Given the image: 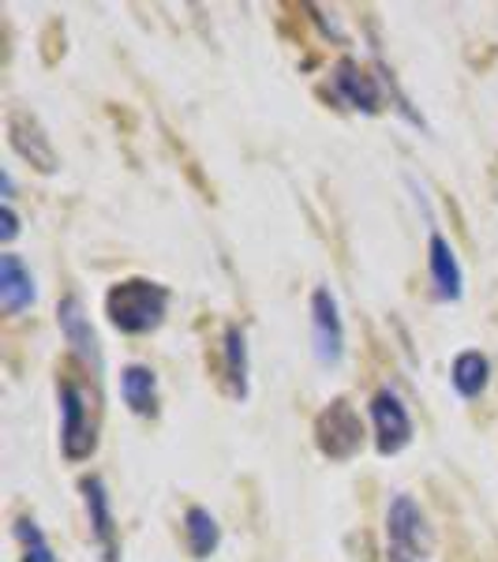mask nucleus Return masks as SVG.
<instances>
[{
    "mask_svg": "<svg viewBox=\"0 0 498 562\" xmlns=\"http://www.w3.org/2000/svg\"><path fill=\"white\" fill-rule=\"evenodd\" d=\"M169 304H173L169 285L150 278H124L116 285H109L105 293L109 323H113V330L128 334V338H143V334L158 330L169 315Z\"/></svg>",
    "mask_w": 498,
    "mask_h": 562,
    "instance_id": "obj_1",
    "label": "nucleus"
},
{
    "mask_svg": "<svg viewBox=\"0 0 498 562\" xmlns=\"http://www.w3.org/2000/svg\"><path fill=\"white\" fill-rule=\"evenodd\" d=\"M386 543H391V559H412L428 562L434 551V529L428 521V510L409 495L397 492L386 506Z\"/></svg>",
    "mask_w": 498,
    "mask_h": 562,
    "instance_id": "obj_2",
    "label": "nucleus"
},
{
    "mask_svg": "<svg viewBox=\"0 0 498 562\" xmlns=\"http://www.w3.org/2000/svg\"><path fill=\"white\" fill-rule=\"evenodd\" d=\"M60 402V454L68 461H87L98 450V428L94 409H90V394L83 383L65 379L57 390Z\"/></svg>",
    "mask_w": 498,
    "mask_h": 562,
    "instance_id": "obj_3",
    "label": "nucleus"
},
{
    "mask_svg": "<svg viewBox=\"0 0 498 562\" xmlns=\"http://www.w3.org/2000/svg\"><path fill=\"white\" fill-rule=\"evenodd\" d=\"M315 447L330 461H352L364 447V420L349 397H333L326 409L315 416Z\"/></svg>",
    "mask_w": 498,
    "mask_h": 562,
    "instance_id": "obj_4",
    "label": "nucleus"
},
{
    "mask_svg": "<svg viewBox=\"0 0 498 562\" xmlns=\"http://www.w3.org/2000/svg\"><path fill=\"white\" fill-rule=\"evenodd\" d=\"M312 352L319 368H341L346 360V319H341L338 296L330 285H319L312 293Z\"/></svg>",
    "mask_w": 498,
    "mask_h": 562,
    "instance_id": "obj_5",
    "label": "nucleus"
},
{
    "mask_svg": "<svg viewBox=\"0 0 498 562\" xmlns=\"http://www.w3.org/2000/svg\"><path fill=\"white\" fill-rule=\"evenodd\" d=\"M367 416H371V428H375V447L383 458L401 454L405 447L412 442V413L409 405L401 402V394L391 386L375 390V397L367 402Z\"/></svg>",
    "mask_w": 498,
    "mask_h": 562,
    "instance_id": "obj_6",
    "label": "nucleus"
},
{
    "mask_svg": "<svg viewBox=\"0 0 498 562\" xmlns=\"http://www.w3.org/2000/svg\"><path fill=\"white\" fill-rule=\"evenodd\" d=\"M330 90L346 109H356V113H378L383 109V83L378 76H371L367 68H360V60H338L330 71Z\"/></svg>",
    "mask_w": 498,
    "mask_h": 562,
    "instance_id": "obj_7",
    "label": "nucleus"
},
{
    "mask_svg": "<svg viewBox=\"0 0 498 562\" xmlns=\"http://www.w3.org/2000/svg\"><path fill=\"white\" fill-rule=\"evenodd\" d=\"M79 492H83L87 521H90V540L98 543L105 562H121V540H116V518H113V498L102 476H83L79 480Z\"/></svg>",
    "mask_w": 498,
    "mask_h": 562,
    "instance_id": "obj_8",
    "label": "nucleus"
},
{
    "mask_svg": "<svg viewBox=\"0 0 498 562\" xmlns=\"http://www.w3.org/2000/svg\"><path fill=\"white\" fill-rule=\"evenodd\" d=\"M8 143H12V150L31 161L38 173H57L60 169V158H57V150H53V139L45 135L38 116L26 113V109H12V113H8Z\"/></svg>",
    "mask_w": 498,
    "mask_h": 562,
    "instance_id": "obj_9",
    "label": "nucleus"
},
{
    "mask_svg": "<svg viewBox=\"0 0 498 562\" xmlns=\"http://www.w3.org/2000/svg\"><path fill=\"white\" fill-rule=\"evenodd\" d=\"M57 330H60V338L68 341V349L76 352L87 368L102 371V341H98L94 326H90V315L79 296H65V301L57 304Z\"/></svg>",
    "mask_w": 498,
    "mask_h": 562,
    "instance_id": "obj_10",
    "label": "nucleus"
},
{
    "mask_svg": "<svg viewBox=\"0 0 498 562\" xmlns=\"http://www.w3.org/2000/svg\"><path fill=\"white\" fill-rule=\"evenodd\" d=\"M428 274H431V289L442 304H457L465 296V267L457 259V248L442 237L439 229H431L428 237Z\"/></svg>",
    "mask_w": 498,
    "mask_h": 562,
    "instance_id": "obj_11",
    "label": "nucleus"
},
{
    "mask_svg": "<svg viewBox=\"0 0 498 562\" xmlns=\"http://www.w3.org/2000/svg\"><path fill=\"white\" fill-rule=\"evenodd\" d=\"M34 301H38L34 270L26 267L23 256L4 251V256H0V307H4L8 315H23L26 307H34Z\"/></svg>",
    "mask_w": 498,
    "mask_h": 562,
    "instance_id": "obj_12",
    "label": "nucleus"
},
{
    "mask_svg": "<svg viewBox=\"0 0 498 562\" xmlns=\"http://www.w3.org/2000/svg\"><path fill=\"white\" fill-rule=\"evenodd\" d=\"M222 371H225V386L237 402H248L251 394V360H248V334L244 326L229 323L222 338Z\"/></svg>",
    "mask_w": 498,
    "mask_h": 562,
    "instance_id": "obj_13",
    "label": "nucleus"
},
{
    "mask_svg": "<svg viewBox=\"0 0 498 562\" xmlns=\"http://www.w3.org/2000/svg\"><path fill=\"white\" fill-rule=\"evenodd\" d=\"M487 383H491V360H487L479 349L457 352L454 364H450V386H454V394L461 397V402H476V397H484Z\"/></svg>",
    "mask_w": 498,
    "mask_h": 562,
    "instance_id": "obj_14",
    "label": "nucleus"
},
{
    "mask_svg": "<svg viewBox=\"0 0 498 562\" xmlns=\"http://www.w3.org/2000/svg\"><path fill=\"white\" fill-rule=\"evenodd\" d=\"M121 402L135 416L158 413V375L150 364H124L121 368Z\"/></svg>",
    "mask_w": 498,
    "mask_h": 562,
    "instance_id": "obj_15",
    "label": "nucleus"
},
{
    "mask_svg": "<svg viewBox=\"0 0 498 562\" xmlns=\"http://www.w3.org/2000/svg\"><path fill=\"white\" fill-rule=\"evenodd\" d=\"M184 540L195 559L217 555V548H222V525H217V518L206 506H188L184 510Z\"/></svg>",
    "mask_w": 498,
    "mask_h": 562,
    "instance_id": "obj_16",
    "label": "nucleus"
},
{
    "mask_svg": "<svg viewBox=\"0 0 498 562\" xmlns=\"http://www.w3.org/2000/svg\"><path fill=\"white\" fill-rule=\"evenodd\" d=\"M12 537L20 540V548H23V559L20 562H57V555H53V548H49V540H45V532H42V525L34 521V518H20L12 525Z\"/></svg>",
    "mask_w": 498,
    "mask_h": 562,
    "instance_id": "obj_17",
    "label": "nucleus"
},
{
    "mask_svg": "<svg viewBox=\"0 0 498 562\" xmlns=\"http://www.w3.org/2000/svg\"><path fill=\"white\" fill-rule=\"evenodd\" d=\"M20 229H23V222H20V214H15V206L0 203V240L12 244L15 237H20Z\"/></svg>",
    "mask_w": 498,
    "mask_h": 562,
    "instance_id": "obj_18",
    "label": "nucleus"
},
{
    "mask_svg": "<svg viewBox=\"0 0 498 562\" xmlns=\"http://www.w3.org/2000/svg\"><path fill=\"white\" fill-rule=\"evenodd\" d=\"M0 188H4V203H12V195H15V180H12V173H0Z\"/></svg>",
    "mask_w": 498,
    "mask_h": 562,
    "instance_id": "obj_19",
    "label": "nucleus"
},
{
    "mask_svg": "<svg viewBox=\"0 0 498 562\" xmlns=\"http://www.w3.org/2000/svg\"><path fill=\"white\" fill-rule=\"evenodd\" d=\"M391 562H412V559H391Z\"/></svg>",
    "mask_w": 498,
    "mask_h": 562,
    "instance_id": "obj_20",
    "label": "nucleus"
}]
</instances>
